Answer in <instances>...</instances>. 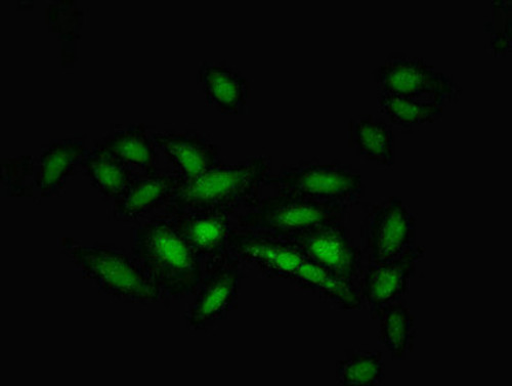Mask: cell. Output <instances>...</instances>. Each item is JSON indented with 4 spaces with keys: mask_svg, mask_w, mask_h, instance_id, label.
<instances>
[{
    "mask_svg": "<svg viewBox=\"0 0 512 386\" xmlns=\"http://www.w3.org/2000/svg\"><path fill=\"white\" fill-rule=\"evenodd\" d=\"M244 265L270 279L287 280L340 311L362 309L360 290L341 282L290 244L234 228L229 242Z\"/></svg>",
    "mask_w": 512,
    "mask_h": 386,
    "instance_id": "1",
    "label": "cell"
},
{
    "mask_svg": "<svg viewBox=\"0 0 512 386\" xmlns=\"http://www.w3.org/2000/svg\"><path fill=\"white\" fill-rule=\"evenodd\" d=\"M131 249L163 298L180 300L196 293L204 261L164 213L158 212L132 230Z\"/></svg>",
    "mask_w": 512,
    "mask_h": 386,
    "instance_id": "2",
    "label": "cell"
},
{
    "mask_svg": "<svg viewBox=\"0 0 512 386\" xmlns=\"http://www.w3.org/2000/svg\"><path fill=\"white\" fill-rule=\"evenodd\" d=\"M272 176V158L249 157L242 163L211 168L198 179L184 183L170 209H225L236 214L250 208L261 198V191Z\"/></svg>",
    "mask_w": 512,
    "mask_h": 386,
    "instance_id": "3",
    "label": "cell"
},
{
    "mask_svg": "<svg viewBox=\"0 0 512 386\" xmlns=\"http://www.w3.org/2000/svg\"><path fill=\"white\" fill-rule=\"evenodd\" d=\"M62 253L84 279L118 302L151 305L161 291L145 275L133 255L107 245H85L71 238L61 240Z\"/></svg>",
    "mask_w": 512,
    "mask_h": 386,
    "instance_id": "4",
    "label": "cell"
},
{
    "mask_svg": "<svg viewBox=\"0 0 512 386\" xmlns=\"http://www.w3.org/2000/svg\"><path fill=\"white\" fill-rule=\"evenodd\" d=\"M350 210L345 205L274 194L238 213L235 227L284 240L317 227L347 223Z\"/></svg>",
    "mask_w": 512,
    "mask_h": 386,
    "instance_id": "5",
    "label": "cell"
},
{
    "mask_svg": "<svg viewBox=\"0 0 512 386\" xmlns=\"http://www.w3.org/2000/svg\"><path fill=\"white\" fill-rule=\"evenodd\" d=\"M275 192L322 203L353 207L365 196L362 175L350 164L300 161L284 165L266 184Z\"/></svg>",
    "mask_w": 512,
    "mask_h": 386,
    "instance_id": "6",
    "label": "cell"
},
{
    "mask_svg": "<svg viewBox=\"0 0 512 386\" xmlns=\"http://www.w3.org/2000/svg\"><path fill=\"white\" fill-rule=\"evenodd\" d=\"M365 265L388 264L416 252V220L400 197L369 205L361 226Z\"/></svg>",
    "mask_w": 512,
    "mask_h": 386,
    "instance_id": "7",
    "label": "cell"
},
{
    "mask_svg": "<svg viewBox=\"0 0 512 386\" xmlns=\"http://www.w3.org/2000/svg\"><path fill=\"white\" fill-rule=\"evenodd\" d=\"M243 265L230 247L204 261L202 279L184 316L190 330H206L238 308Z\"/></svg>",
    "mask_w": 512,
    "mask_h": 386,
    "instance_id": "8",
    "label": "cell"
},
{
    "mask_svg": "<svg viewBox=\"0 0 512 386\" xmlns=\"http://www.w3.org/2000/svg\"><path fill=\"white\" fill-rule=\"evenodd\" d=\"M378 94H388L445 106L456 104L462 94L453 78L422 58L391 54L373 71Z\"/></svg>",
    "mask_w": 512,
    "mask_h": 386,
    "instance_id": "9",
    "label": "cell"
},
{
    "mask_svg": "<svg viewBox=\"0 0 512 386\" xmlns=\"http://www.w3.org/2000/svg\"><path fill=\"white\" fill-rule=\"evenodd\" d=\"M281 241L303 252L335 279L359 289L365 262L347 223L317 227Z\"/></svg>",
    "mask_w": 512,
    "mask_h": 386,
    "instance_id": "10",
    "label": "cell"
},
{
    "mask_svg": "<svg viewBox=\"0 0 512 386\" xmlns=\"http://www.w3.org/2000/svg\"><path fill=\"white\" fill-rule=\"evenodd\" d=\"M170 223L203 261L229 249L236 213L225 209L164 208Z\"/></svg>",
    "mask_w": 512,
    "mask_h": 386,
    "instance_id": "11",
    "label": "cell"
},
{
    "mask_svg": "<svg viewBox=\"0 0 512 386\" xmlns=\"http://www.w3.org/2000/svg\"><path fill=\"white\" fill-rule=\"evenodd\" d=\"M159 152L184 183L192 182L222 163L221 148L194 130L151 133Z\"/></svg>",
    "mask_w": 512,
    "mask_h": 386,
    "instance_id": "12",
    "label": "cell"
},
{
    "mask_svg": "<svg viewBox=\"0 0 512 386\" xmlns=\"http://www.w3.org/2000/svg\"><path fill=\"white\" fill-rule=\"evenodd\" d=\"M183 184L184 181L172 169L141 175L124 194L114 200V220L122 223L148 220L173 200Z\"/></svg>",
    "mask_w": 512,
    "mask_h": 386,
    "instance_id": "13",
    "label": "cell"
},
{
    "mask_svg": "<svg viewBox=\"0 0 512 386\" xmlns=\"http://www.w3.org/2000/svg\"><path fill=\"white\" fill-rule=\"evenodd\" d=\"M424 254L425 249L420 247L402 260L364 266L359 290L362 304L369 309L370 317L380 309L403 300L415 276L416 265Z\"/></svg>",
    "mask_w": 512,
    "mask_h": 386,
    "instance_id": "14",
    "label": "cell"
},
{
    "mask_svg": "<svg viewBox=\"0 0 512 386\" xmlns=\"http://www.w3.org/2000/svg\"><path fill=\"white\" fill-rule=\"evenodd\" d=\"M197 83L208 105L224 115H244L250 99V83L226 62H204L197 72Z\"/></svg>",
    "mask_w": 512,
    "mask_h": 386,
    "instance_id": "15",
    "label": "cell"
},
{
    "mask_svg": "<svg viewBox=\"0 0 512 386\" xmlns=\"http://www.w3.org/2000/svg\"><path fill=\"white\" fill-rule=\"evenodd\" d=\"M85 140V136L62 139L42 148L34 178L41 197L57 196L65 189L88 151Z\"/></svg>",
    "mask_w": 512,
    "mask_h": 386,
    "instance_id": "16",
    "label": "cell"
},
{
    "mask_svg": "<svg viewBox=\"0 0 512 386\" xmlns=\"http://www.w3.org/2000/svg\"><path fill=\"white\" fill-rule=\"evenodd\" d=\"M94 147L109 152L141 175L154 174L162 169L159 167V149L143 123L111 130L95 141Z\"/></svg>",
    "mask_w": 512,
    "mask_h": 386,
    "instance_id": "17",
    "label": "cell"
},
{
    "mask_svg": "<svg viewBox=\"0 0 512 386\" xmlns=\"http://www.w3.org/2000/svg\"><path fill=\"white\" fill-rule=\"evenodd\" d=\"M348 142L363 159L384 167L394 165L393 126L383 117H353L348 124Z\"/></svg>",
    "mask_w": 512,
    "mask_h": 386,
    "instance_id": "18",
    "label": "cell"
},
{
    "mask_svg": "<svg viewBox=\"0 0 512 386\" xmlns=\"http://www.w3.org/2000/svg\"><path fill=\"white\" fill-rule=\"evenodd\" d=\"M80 167L100 195L113 201L141 176L130 165L97 147L85 153Z\"/></svg>",
    "mask_w": 512,
    "mask_h": 386,
    "instance_id": "19",
    "label": "cell"
},
{
    "mask_svg": "<svg viewBox=\"0 0 512 386\" xmlns=\"http://www.w3.org/2000/svg\"><path fill=\"white\" fill-rule=\"evenodd\" d=\"M378 321V340L393 361H404L413 352L416 336L415 318L409 307L400 302L377 311L370 317Z\"/></svg>",
    "mask_w": 512,
    "mask_h": 386,
    "instance_id": "20",
    "label": "cell"
},
{
    "mask_svg": "<svg viewBox=\"0 0 512 386\" xmlns=\"http://www.w3.org/2000/svg\"><path fill=\"white\" fill-rule=\"evenodd\" d=\"M377 105L384 119L393 127L404 128V130L437 122L442 118L446 108L440 103L378 93Z\"/></svg>",
    "mask_w": 512,
    "mask_h": 386,
    "instance_id": "21",
    "label": "cell"
},
{
    "mask_svg": "<svg viewBox=\"0 0 512 386\" xmlns=\"http://www.w3.org/2000/svg\"><path fill=\"white\" fill-rule=\"evenodd\" d=\"M386 377V364L381 352L357 351L336 363L338 385L377 386Z\"/></svg>",
    "mask_w": 512,
    "mask_h": 386,
    "instance_id": "22",
    "label": "cell"
},
{
    "mask_svg": "<svg viewBox=\"0 0 512 386\" xmlns=\"http://www.w3.org/2000/svg\"><path fill=\"white\" fill-rule=\"evenodd\" d=\"M2 187L8 196L33 197L34 184H26L34 176L35 162L32 156L2 159Z\"/></svg>",
    "mask_w": 512,
    "mask_h": 386,
    "instance_id": "23",
    "label": "cell"
},
{
    "mask_svg": "<svg viewBox=\"0 0 512 386\" xmlns=\"http://www.w3.org/2000/svg\"><path fill=\"white\" fill-rule=\"evenodd\" d=\"M493 32L491 48L498 57L511 52V3H499L494 6Z\"/></svg>",
    "mask_w": 512,
    "mask_h": 386,
    "instance_id": "24",
    "label": "cell"
}]
</instances>
